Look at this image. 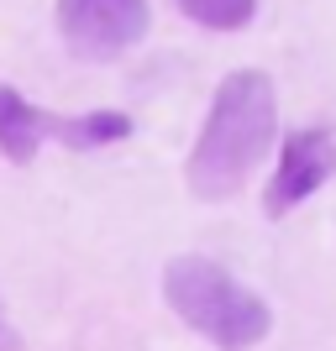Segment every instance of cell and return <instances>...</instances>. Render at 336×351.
Returning <instances> with one entry per match:
<instances>
[{
    "label": "cell",
    "instance_id": "obj_6",
    "mask_svg": "<svg viewBox=\"0 0 336 351\" xmlns=\"http://www.w3.org/2000/svg\"><path fill=\"white\" fill-rule=\"evenodd\" d=\"M179 11L210 32H242L258 16V0H179Z\"/></svg>",
    "mask_w": 336,
    "mask_h": 351
},
{
    "label": "cell",
    "instance_id": "obj_7",
    "mask_svg": "<svg viewBox=\"0 0 336 351\" xmlns=\"http://www.w3.org/2000/svg\"><path fill=\"white\" fill-rule=\"evenodd\" d=\"M0 351H21V346H16V336H0Z\"/></svg>",
    "mask_w": 336,
    "mask_h": 351
},
{
    "label": "cell",
    "instance_id": "obj_1",
    "mask_svg": "<svg viewBox=\"0 0 336 351\" xmlns=\"http://www.w3.org/2000/svg\"><path fill=\"white\" fill-rule=\"evenodd\" d=\"M278 132V89L263 69H232L221 79L216 100L205 110V126L190 147V194L194 199H232L263 162Z\"/></svg>",
    "mask_w": 336,
    "mask_h": 351
},
{
    "label": "cell",
    "instance_id": "obj_3",
    "mask_svg": "<svg viewBox=\"0 0 336 351\" xmlns=\"http://www.w3.org/2000/svg\"><path fill=\"white\" fill-rule=\"evenodd\" d=\"M132 136V116L121 110H95V116H53L43 105H32L16 84H0V152L11 162H32L43 142H63L74 152L111 147Z\"/></svg>",
    "mask_w": 336,
    "mask_h": 351
},
{
    "label": "cell",
    "instance_id": "obj_5",
    "mask_svg": "<svg viewBox=\"0 0 336 351\" xmlns=\"http://www.w3.org/2000/svg\"><path fill=\"white\" fill-rule=\"evenodd\" d=\"M331 173H336V132H326V126H300V132H289L284 136V152H278V168H273V178H268L263 210L268 215H289V210L305 205Z\"/></svg>",
    "mask_w": 336,
    "mask_h": 351
},
{
    "label": "cell",
    "instance_id": "obj_4",
    "mask_svg": "<svg viewBox=\"0 0 336 351\" xmlns=\"http://www.w3.org/2000/svg\"><path fill=\"white\" fill-rule=\"evenodd\" d=\"M153 27L147 0H58V37L74 58L111 63L132 53Z\"/></svg>",
    "mask_w": 336,
    "mask_h": 351
},
{
    "label": "cell",
    "instance_id": "obj_2",
    "mask_svg": "<svg viewBox=\"0 0 336 351\" xmlns=\"http://www.w3.org/2000/svg\"><path fill=\"white\" fill-rule=\"evenodd\" d=\"M163 299L194 336H205L221 351H252L273 330V309L263 293L200 252H184L163 267Z\"/></svg>",
    "mask_w": 336,
    "mask_h": 351
}]
</instances>
